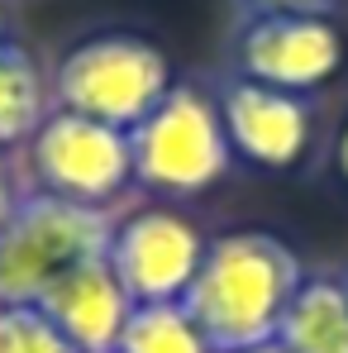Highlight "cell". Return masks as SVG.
Listing matches in <instances>:
<instances>
[{
	"label": "cell",
	"mask_w": 348,
	"mask_h": 353,
	"mask_svg": "<svg viewBox=\"0 0 348 353\" xmlns=\"http://www.w3.org/2000/svg\"><path fill=\"white\" fill-rule=\"evenodd\" d=\"M300 277V258L277 234L234 230L205 243L201 272L191 277L181 305L215 353H238L277 339Z\"/></svg>",
	"instance_id": "1"
},
{
	"label": "cell",
	"mask_w": 348,
	"mask_h": 353,
	"mask_svg": "<svg viewBox=\"0 0 348 353\" xmlns=\"http://www.w3.org/2000/svg\"><path fill=\"white\" fill-rule=\"evenodd\" d=\"M167 91H172L167 53L143 34L105 29L72 43L58 58L48 101L53 110H72L129 134Z\"/></svg>",
	"instance_id": "2"
},
{
	"label": "cell",
	"mask_w": 348,
	"mask_h": 353,
	"mask_svg": "<svg viewBox=\"0 0 348 353\" xmlns=\"http://www.w3.org/2000/svg\"><path fill=\"white\" fill-rule=\"evenodd\" d=\"M229 139L205 86L172 81V91L129 129V168L143 191L196 196L229 172Z\"/></svg>",
	"instance_id": "3"
},
{
	"label": "cell",
	"mask_w": 348,
	"mask_h": 353,
	"mask_svg": "<svg viewBox=\"0 0 348 353\" xmlns=\"http://www.w3.org/2000/svg\"><path fill=\"white\" fill-rule=\"evenodd\" d=\"M110 230V210L72 205L48 191L19 196V205L0 225V305H34L62 272L101 258Z\"/></svg>",
	"instance_id": "4"
},
{
	"label": "cell",
	"mask_w": 348,
	"mask_h": 353,
	"mask_svg": "<svg viewBox=\"0 0 348 353\" xmlns=\"http://www.w3.org/2000/svg\"><path fill=\"white\" fill-rule=\"evenodd\" d=\"M29 172L39 181V191L58 201L105 210L134 181L129 134L101 119L72 115V110H48L39 134L29 139Z\"/></svg>",
	"instance_id": "5"
},
{
	"label": "cell",
	"mask_w": 348,
	"mask_h": 353,
	"mask_svg": "<svg viewBox=\"0 0 348 353\" xmlns=\"http://www.w3.org/2000/svg\"><path fill=\"white\" fill-rule=\"evenodd\" d=\"M205 243L186 215H176L167 205H143L115 220L110 243H105V263L119 277V287L129 292L134 305H158V301H181L191 277L201 272Z\"/></svg>",
	"instance_id": "6"
},
{
	"label": "cell",
	"mask_w": 348,
	"mask_h": 353,
	"mask_svg": "<svg viewBox=\"0 0 348 353\" xmlns=\"http://www.w3.org/2000/svg\"><path fill=\"white\" fill-rule=\"evenodd\" d=\"M344 62V39L329 14H253L238 19L234 67L243 81L305 96Z\"/></svg>",
	"instance_id": "7"
},
{
	"label": "cell",
	"mask_w": 348,
	"mask_h": 353,
	"mask_svg": "<svg viewBox=\"0 0 348 353\" xmlns=\"http://www.w3.org/2000/svg\"><path fill=\"white\" fill-rule=\"evenodd\" d=\"M215 105H220V119H225L229 153L263 168V172H287L310 148V105L291 91L234 77V81L220 86Z\"/></svg>",
	"instance_id": "8"
},
{
	"label": "cell",
	"mask_w": 348,
	"mask_h": 353,
	"mask_svg": "<svg viewBox=\"0 0 348 353\" xmlns=\"http://www.w3.org/2000/svg\"><path fill=\"white\" fill-rule=\"evenodd\" d=\"M34 310L76 353H115L134 301L119 287V277L110 272V263L101 253V258H86L72 272H62L58 282L34 301Z\"/></svg>",
	"instance_id": "9"
},
{
	"label": "cell",
	"mask_w": 348,
	"mask_h": 353,
	"mask_svg": "<svg viewBox=\"0 0 348 353\" xmlns=\"http://www.w3.org/2000/svg\"><path fill=\"white\" fill-rule=\"evenodd\" d=\"M287 353H348V287L334 272H305L277 325Z\"/></svg>",
	"instance_id": "10"
},
{
	"label": "cell",
	"mask_w": 348,
	"mask_h": 353,
	"mask_svg": "<svg viewBox=\"0 0 348 353\" xmlns=\"http://www.w3.org/2000/svg\"><path fill=\"white\" fill-rule=\"evenodd\" d=\"M48 115V86L19 43H0V148L29 143Z\"/></svg>",
	"instance_id": "11"
},
{
	"label": "cell",
	"mask_w": 348,
	"mask_h": 353,
	"mask_svg": "<svg viewBox=\"0 0 348 353\" xmlns=\"http://www.w3.org/2000/svg\"><path fill=\"white\" fill-rule=\"evenodd\" d=\"M115 353H215L201 325L186 315L181 301H158V305H134L124 320Z\"/></svg>",
	"instance_id": "12"
},
{
	"label": "cell",
	"mask_w": 348,
	"mask_h": 353,
	"mask_svg": "<svg viewBox=\"0 0 348 353\" xmlns=\"http://www.w3.org/2000/svg\"><path fill=\"white\" fill-rule=\"evenodd\" d=\"M0 353H76L34 305H0Z\"/></svg>",
	"instance_id": "13"
},
{
	"label": "cell",
	"mask_w": 348,
	"mask_h": 353,
	"mask_svg": "<svg viewBox=\"0 0 348 353\" xmlns=\"http://www.w3.org/2000/svg\"><path fill=\"white\" fill-rule=\"evenodd\" d=\"M339 0H234L238 19H253V14H334Z\"/></svg>",
	"instance_id": "14"
},
{
	"label": "cell",
	"mask_w": 348,
	"mask_h": 353,
	"mask_svg": "<svg viewBox=\"0 0 348 353\" xmlns=\"http://www.w3.org/2000/svg\"><path fill=\"white\" fill-rule=\"evenodd\" d=\"M19 205V191H14V176H10V163H5V148H0V225L10 220V210Z\"/></svg>",
	"instance_id": "15"
},
{
	"label": "cell",
	"mask_w": 348,
	"mask_h": 353,
	"mask_svg": "<svg viewBox=\"0 0 348 353\" xmlns=\"http://www.w3.org/2000/svg\"><path fill=\"white\" fill-rule=\"evenodd\" d=\"M334 163H339V176L348 181V129H344V139H339V158Z\"/></svg>",
	"instance_id": "16"
},
{
	"label": "cell",
	"mask_w": 348,
	"mask_h": 353,
	"mask_svg": "<svg viewBox=\"0 0 348 353\" xmlns=\"http://www.w3.org/2000/svg\"><path fill=\"white\" fill-rule=\"evenodd\" d=\"M238 353H287L277 339H267V344H253V349H238Z\"/></svg>",
	"instance_id": "17"
},
{
	"label": "cell",
	"mask_w": 348,
	"mask_h": 353,
	"mask_svg": "<svg viewBox=\"0 0 348 353\" xmlns=\"http://www.w3.org/2000/svg\"><path fill=\"white\" fill-rule=\"evenodd\" d=\"M0 43H5V14H0Z\"/></svg>",
	"instance_id": "18"
},
{
	"label": "cell",
	"mask_w": 348,
	"mask_h": 353,
	"mask_svg": "<svg viewBox=\"0 0 348 353\" xmlns=\"http://www.w3.org/2000/svg\"><path fill=\"white\" fill-rule=\"evenodd\" d=\"M339 277H344V287H348V272H339Z\"/></svg>",
	"instance_id": "19"
}]
</instances>
